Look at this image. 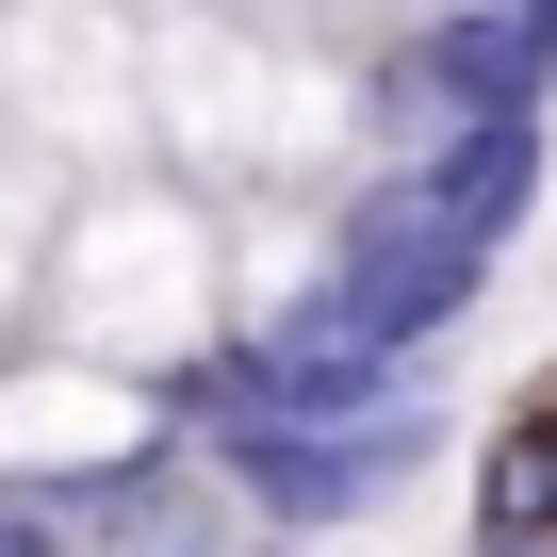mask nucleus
I'll use <instances>...</instances> for the list:
<instances>
[{"label": "nucleus", "mask_w": 557, "mask_h": 557, "mask_svg": "<svg viewBox=\"0 0 557 557\" xmlns=\"http://www.w3.org/2000/svg\"><path fill=\"white\" fill-rule=\"evenodd\" d=\"M492 262H508V246L443 230V213H426V197L377 164V181L329 213V262H312L278 312H312V329H345V345H394V361H426V345H459V329H475Z\"/></svg>", "instance_id": "1"}, {"label": "nucleus", "mask_w": 557, "mask_h": 557, "mask_svg": "<svg viewBox=\"0 0 557 557\" xmlns=\"http://www.w3.org/2000/svg\"><path fill=\"white\" fill-rule=\"evenodd\" d=\"M213 475H230V508L262 524V541H345V524H377L426 459H443V394H394V410H361V426H181Z\"/></svg>", "instance_id": "2"}, {"label": "nucleus", "mask_w": 557, "mask_h": 557, "mask_svg": "<svg viewBox=\"0 0 557 557\" xmlns=\"http://www.w3.org/2000/svg\"><path fill=\"white\" fill-rule=\"evenodd\" d=\"M410 115H557V0H426L394 34Z\"/></svg>", "instance_id": "3"}, {"label": "nucleus", "mask_w": 557, "mask_h": 557, "mask_svg": "<svg viewBox=\"0 0 557 557\" xmlns=\"http://www.w3.org/2000/svg\"><path fill=\"white\" fill-rule=\"evenodd\" d=\"M394 181L443 213V230H475V246H508L524 213H541V115H426L410 148H394Z\"/></svg>", "instance_id": "4"}, {"label": "nucleus", "mask_w": 557, "mask_h": 557, "mask_svg": "<svg viewBox=\"0 0 557 557\" xmlns=\"http://www.w3.org/2000/svg\"><path fill=\"white\" fill-rule=\"evenodd\" d=\"M475 524H492V541H557V377L492 426V459H475Z\"/></svg>", "instance_id": "5"}, {"label": "nucleus", "mask_w": 557, "mask_h": 557, "mask_svg": "<svg viewBox=\"0 0 557 557\" xmlns=\"http://www.w3.org/2000/svg\"><path fill=\"white\" fill-rule=\"evenodd\" d=\"M0 557H66V524H34V508H0Z\"/></svg>", "instance_id": "6"}, {"label": "nucleus", "mask_w": 557, "mask_h": 557, "mask_svg": "<svg viewBox=\"0 0 557 557\" xmlns=\"http://www.w3.org/2000/svg\"><path fill=\"white\" fill-rule=\"evenodd\" d=\"M459 557H557V541H492V524H475V541H459Z\"/></svg>", "instance_id": "7"}, {"label": "nucleus", "mask_w": 557, "mask_h": 557, "mask_svg": "<svg viewBox=\"0 0 557 557\" xmlns=\"http://www.w3.org/2000/svg\"><path fill=\"white\" fill-rule=\"evenodd\" d=\"M262 557H278V541H262Z\"/></svg>", "instance_id": "8"}]
</instances>
